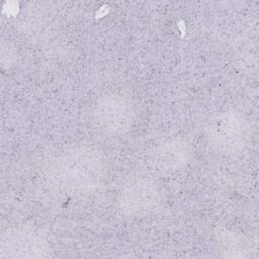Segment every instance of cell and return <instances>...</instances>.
<instances>
[{"label":"cell","instance_id":"1","mask_svg":"<svg viewBox=\"0 0 259 259\" xmlns=\"http://www.w3.org/2000/svg\"><path fill=\"white\" fill-rule=\"evenodd\" d=\"M106 170L102 153L89 146H75L55 156L46 171L58 187L68 191L87 192L100 186Z\"/></svg>","mask_w":259,"mask_h":259},{"label":"cell","instance_id":"2","mask_svg":"<svg viewBox=\"0 0 259 259\" xmlns=\"http://www.w3.org/2000/svg\"><path fill=\"white\" fill-rule=\"evenodd\" d=\"M92 115L101 132L109 136H121L133 128L137 119V108L128 96L107 93L96 100Z\"/></svg>","mask_w":259,"mask_h":259},{"label":"cell","instance_id":"3","mask_svg":"<svg viewBox=\"0 0 259 259\" xmlns=\"http://www.w3.org/2000/svg\"><path fill=\"white\" fill-rule=\"evenodd\" d=\"M209 147L222 154L234 153L245 145L247 125L244 118L235 111H226L215 115L205 130Z\"/></svg>","mask_w":259,"mask_h":259},{"label":"cell","instance_id":"4","mask_svg":"<svg viewBox=\"0 0 259 259\" xmlns=\"http://www.w3.org/2000/svg\"><path fill=\"white\" fill-rule=\"evenodd\" d=\"M161 201L159 185L147 177L127 181L118 195V208L127 217L146 215L157 208Z\"/></svg>","mask_w":259,"mask_h":259},{"label":"cell","instance_id":"5","mask_svg":"<svg viewBox=\"0 0 259 259\" xmlns=\"http://www.w3.org/2000/svg\"><path fill=\"white\" fill-rule=\"evenodd\" d=\"M1 257L41 258L49 256L47 240L28 226H17L5 230L1 236Z\"/></svg>","mask_w":259,"mask_h":259},{"label":"cell","instance_id":"6","mask_svg":"<svg viewBox=\"0 0 259 259\" xmlns=\"http://www.w3.org/2000/svg\"><path fill=\"white\" fill-rule=\"evenodd\" d=\"M192 150L189 143L180 138L166 140L150 153V164L159 173H172L184 168L190 161Z\"/></svg>","mask_w":259,"mask_h":259},{"label":"cell","instance_id":"7","mask_svg":"<svg viewBox=\"0 0 259 259\" xmlns=\"http://www.w3.org/2000/svg\"><path fill=\"white\" fill-rule=\"evenodd\" d=\"M215 248L226 257H237L238 252H246L247 243L244 238L235 232L224 230L215 235Z\"/></svg>","mask_w":259,"mask_h":259}]
</instances>
